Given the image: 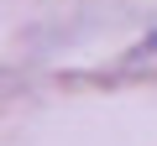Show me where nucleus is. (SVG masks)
Segmentation results:
<instances>
[{"label": "nucleus", "mask_w": 157, "mask_h": 146, "mask_svg": "<svg viewBox=\"0 0 157 146\" xmlns=\"http://www.w3.org/2000/svg\"><path fill=\"white\" fill-rule=\"evenodd\" d=\"M152 52H157V31H152Z\"/></svg>", "instance_id": "1"}]
</instances>
